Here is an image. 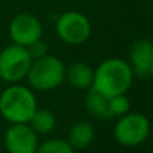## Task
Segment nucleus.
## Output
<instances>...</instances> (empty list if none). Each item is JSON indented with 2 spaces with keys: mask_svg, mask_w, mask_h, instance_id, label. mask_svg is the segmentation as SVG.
Listing matches in <instances>:
<instances>
[{
  "mask_svg": "<svg viewBox=\"0 0 153 153\" xmlns=\"http://www.w3.org/2000/svg\"><path fill=\"white\" fill-rule=\"evenodd\" d=\"M133 70L128 62L120 58H110L103 61L94 70L91 89L105 97L125 94L133 83Z\"/></svg>",
  "mask_w": 153,
  "mask_h": 153,
  "instance_id": "nucleus-1",
  "label": "nucleus"
},
{
  "mask_svg": "<svg viewBox=\"0 0 153 153\" xmlns=\"http://www.w3.org/2000/svg\"><path fill=\"white\" fill-rule=\"evenodd\" d=\"M36 109V98L26 86L11 83L0 94V114L11 124H28Z\"/></svg>",
  "mask_w": 153,
  "mask_h": 153,
  "instance_id": "nucleus-2",
  "label": "nucleus"
},
{
  "mask_svg": "<svg viewBox=\"0 0 153 153\" xmlns=\"http://www.w3.org/2000/svg\"><path fill=\"white\" fill-rule=\"evenodd\" d=\"M30 86L39 91H48L58 87L66 78V67L54 55H45L34 59L27 73Z\"/></svg>",
  "mask_w": 153,
  "mask_h": 153,
  "instance_id": "nucleus-3",
  "label": "nucleus"
},
{
  "mask_svg": "<svg viewBox=\"0 0 153 153\" xmlns=\"http://www.w3.org/2000/svg\"><path fill=\"white\" fill-rule=\"evenodd\" d=\"M32 58L27 47L11 45L0 53V79L7 83H18L27 76Z\"/></svg>",
  "mask_w": 153,
  "mask_h": 153,
  "instance_id": "nucleus-4",
  "label": "nucleus"
},
{
  "mask_svg": "<svg viewBox=\"0 0 153 153\" xmlns=\"http://www.w3.org/2000/svg\"><path fill=\"white\" fill-rule=\"evenodd\" d=\"M151 134L149 120L141 113H129L120 117L114 126V137L124 146H136Z\"/></svg>",
  "mask_w": 153,
  "mask_h": 153,
  "instance_id": "nucleus-5",
  "label": "nucleus"
},
{
  "mask_svg": "<svg viewBox=\"0 0 153 153\" xmlns=\"http://www.w3.org/2000/svg\"><path fill=\"white\" fill-rule=\"evenodd\" d=\"M58 36L69 45H82L91 35V23L89 18L78 11L62 13L55 23Z\"/></svg>",
  "mask_w": 153,
  "mask_h": 153,
  "instance_id": "nucleus-6",
  "label": "nucleus"
},
{
  "mask_svg": "<svg viewBox=\"0 0 153 153\" xmlns=\"http://www.w3.org/2000/svg\"><path fill=\"white\" fill-rule=\"evenodd\" d=\"M42 23L32 13H19L10 23V36L15 45L28 47L42 38Z\"/></svg>",
  "mask_w": 153,
  "mask_h": 153,
  "instance_id": "nucleus-7",
  "label": "nucleus"
},
{
  "mask_svg": "<svg viewBox=\"0 0 153 153\" xmlns=\"http://www.w3.org/2000/svg\"><path fill=\"white\" fill-rule=\"evenodd\" d=\"M4 145L8 153H35L38 134L28 124H12L5 132Z\"/></svg>",
  "mask_w": 153,
  "mask_h": 153,
  "instance_id": "nucleus-8",
  "label": "nucleus"
},
{
  "mask_svg": "<svg viewBox=\"0 0 153 153\" xmlns=\"http://www.w3.org/2000/svg\"><path fill=\"white\" fill-rule=\"evenodd\" d=\"M129 58V65L133 70V74L138 76L151 75V67L153 63V43L146 39L134 42L130 48Z\"/></svg>",
  "mask_w": 153,
  "mask_h": 153,
  "instance_id": "nucleus-9",
  "label": "nucleus"
},
{
  "mask_svg": "<svg viewBox=\"0 0 153 153\" xmlns=\"http://www.w3.org/2000/svg\"><path fill=\"white\" fill-rule=\"evenodd\" d=\"M94 136L95 132L91 124L86 121H81L73 125V128L69 132L67 141L74 149H85L93 143Z\"/></svg>",
  "mask_w": 153,
  "mask_h": 153,
  "instance_id": "nucleus-10",
  "label": "nucleus"
},
{
  "mask_svg": "<svg viewBox=\"0 0 153 153\" xmlns=\"http://www.w3.org/2000/svg\"><path fill=\"white\" fill-rule=\"evenodd\" d=\"M66 78L76 89H89L93 85V78H94V70L87 66L86 63L76 62L73 63L69 69H66Z\"/></svg>",
  "mask_w": 153,
  "mask_h": 153,
  "instance_id": "nucleus-11",
  "label": "nucleus"
},
{
  "mask_svg": "<svg viewBox=\"0 0 153 153\" xmlns=\"http://www.w3.org/2000/svg\"><path fill=\"white\" fill-rule=\"evenodd\" d=\"M85 106H86V110L93 117H97V118L111 117L110 109H109V98L94 89H91L87 93L86 100H85Z\"/></svg>",
  "mask_w": 153,
  "mask_h": 153,
  "instance_id": "nucleus-12",
  "label": "nucleus"
},
{
  "mask_svg": "<svg viewBox=\"0 0 153 153\" xmlns=\"http://www.w3.org/2000/svg\"><path fill=\"white\" fill-rule=\"evenodd\" d=\"M28 125L36 134H47L55 128V117L48 109H36L30 118Z\"/></svg>",
  "mask_w": 153,
  "mask_h": 153,
  "instance_id": "nucleus-13",
  "label": "nucleus"
},
{
  "mask_svg": "<svg viewBox=\"0 0 153 153\" xmlns=\"http://www.w3.org/2000/svg\"><path fill=\"white\" fill-rule=\"evenodd\" d=\"M35 153H74V148L70 145L67 140L51 138L39 144Z\"/></svg>",
  "mask_w": 153,
  "mask_h": 153,
  "instance_id": "nucleus-14",
  "label": "nucleus"
},
{
  "mask_svg": "<svg viewBox=\"0 0 153 153\" xmlns=\"http://www.w3.org/2000/svg\"><path fill=\"white\" fill-rule=\"evenodd\" d=\"M109 109H110L111 117H121L130 110L129 98L125 94H117L109 97Z\"/></svg>",
  "mask_w": 153,
  "mask_h": 153,
  "instance_id": "nucleus-15",
  "label": "nucleus"
},
{
  "mask_svg": "<svg viewBox=\"0 0 153 153\" xmlns=\"http://www.w3.org/2000/svg\"><path fill=\"white\" fill-rule=\"evenodd\" d=\"M27 50H28V53H30V55H31L32 61H34V59L42 58V56L47 55L48 46H47V43L43 42L42 39H38L36 42H34L32 45H30L28 47H27Z\"/></svg>",
  "mask_w": 153,
  "mask_h": 153,
  "instance_id": "nucleus-16",
  "label": "nucleus"
},
{
  "mask_svg": "<svg viewBox=\"0 0 153 153\" xmlns=\"http://www.w3.org/2000/svg\"><path fill=\"white\" fill-rule=\"evenodd\" d=\"M151 75L153 76V63H152V67H151Z\"/></svg>",
  "mask_w": 153,
  "mask_h": 153,
  "instance_id": "nucleus-17",
  "label": "nucleus"
},
{
  "mask_svg": "<svg viewBox=\"0 0 153 153\" xmlns=\"http://www.w3.org/2000/svg\"><path fill=\"white\" fill-rule=\"evenodd\" d=\"M152 137H153V130H152Z\"/></svg>",
  "mask_w": 153,
  "mask_h": 153,
  "instance_id": "nucleus-18",
  "label": "nucleus"
}]
</instances>
